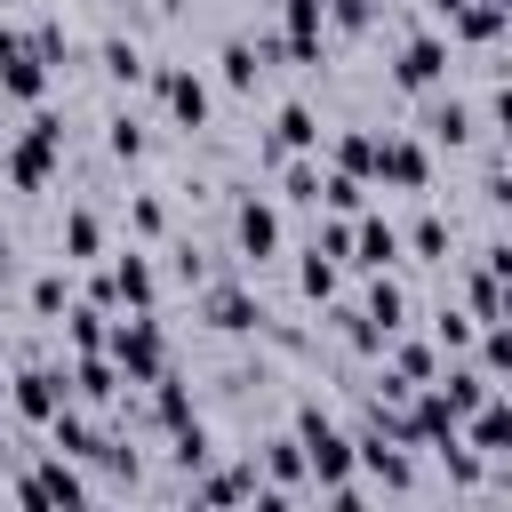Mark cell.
<instances>
[{
	"mask_svg": "<svg viewBox=\"0 0 512 512\" xmlns=\"http://www.w3.org/2000/svg\"><path fill=\"white\" fill-rule=\"evenodd\" d=\"M296 448H304V480H312V488H328L336 504H360V480H352V432H336L320 400H296Z\"/></svg>",
	"mask_w": 512,
	"mask_h": 512,
	"instance_id": "1",
	"label": "cell"
},
{
	"mask_svg": "<svg viewBox=\"0 0 512 512\" xmlns=\"http://www.w3.org/2000/svg\"><path fill=\"white\" fill-rule=\"evenodd\" d=\"M104 352H112V368H120L128 384L168 376V336H160V320H152V312H136V320H120V328H104Z\"/></svg>",
	"mask_w": 512,
	"mask_h": 512,
	"instance_id": "2",
	"label": "cell"
},
{
	"mask_svg": "<svg viewBox=\"0 0 512 512\" xmlns=\"http://www.w3.org/2000/svg\"><path fill=\"white\" fill-rule=\"evenodd\" d=\"M56 152H64V120H56V112H32V136L8 144V176H16L24 192H40V184L56 176Z\"/></svg>",
	"mask_w": 512,
	"mask_h": 512,
	"instance_id": "3",
	"label": "cell"
},
{
	"mask_svg": "<svg viewBox=\"0 0 512 512\" xmlns=\"http://www.w3.org/2000/svg\"><path fill=\"white\" fill-rule=\"evenodd\" d=\"M64 400H72V376H64V368H16L0 408H8V416H24V424H48Z\"/></svg>",
	"mask_w": 512,
	"mask_h": 512,
	"instance_id": "4",
	"label": "cell"
},
{
	"mask_svg": "<svg viewBox=\"0 0 512 512\" xmlns=\"http://www.w3.org/2000/svg\"><path fill=\"white\" fill-rule=\"evenodd\" d=\"M8 496H16V504H88V480H80L72 456H40Z\"/></svg>",
	"mask_w": 512,
	"mask_h": 512,
	"instance_id": "5",
	"label": "cell"
},
{
	"mask_svg": "<svg viewBox=\"0 0 512 512\" xmlns=\"http://www.w3.org/2000/svg\"><path fill=\"white\" fill-rule=\"evenodd\" d=\"M392 80H400V88H416V96H424V88H440V80H448V32H408V40H400V56H392Z\"/></svg>",
	"mask_w": 512,
	"mask_h": 512,
	"instance_id": "6",
	"label": "cell"
},
{
	"mask_svg": "<svg viewBox=\"0 0 512 512\" xmlns=\"http://www.w3.org/2000/svg\"><path fill=\"white\" fill-rule=\"evenodd\" d=\"M152 88H160V104H168L176 128H208V80H200L192 64H160Z\"/></svg>",
	"mask_w": 512,
	"mask_h": 512,
	"instance_id": "7",
	"label": "cell"
},
{
	"mask_svg": "<svg viewBox=\"0 0 512 512\" xmlns=\"http://www.w3.org/2000/svg\"><path fill=\"white\" fill-rule=\"evenodd\" d=\"M152 296H160V280H152V264L128 248V256H112V272L88 288V304H136V312H152Z\"/></svg>",
	"mask_w": 512,
	"mask_h": 512,
	"instance_id": "8",
	"label": "cell"
},
{
	"mask_svg": "<svg viewBox=\"0 0 512 512\" xmlns=\"http://www.w3.org/2000/svg\"><path fill=\"white\" fill-rule=\"evenodd\" d=\"M376 176L400 184V192H424L432 184V152L416 136H376Z\"/></svg>",
	"mask_w": 512,
	"mask_h": 512,
	"instance_id": "9",
	"label": "cell"
},
{
	"mask_svg": "<svg viewBox=\"0 0 512 512\" xmlns=\"http://www.w3.org/2000/svg\"><path fill=\"white\" fill-rule=\"evenodd\" d=\"M232 240H240L248 264H272V256H280V208H272V200H240V208H232Z\"/></svg>",
	"mask_w": 512,
	"mask_h": 512,
	"instance_id": "10",
	"label": "cell"
},
{
	"mask_svg": "<svg viewBox=\"0 0 512 512\" xmlns=\"http://www.w3.org/2000/svg\"><path fill=\"white\" fill-rule=\"evenodd\" d=\"M200 312H208V328H224V336H248V328H264V304H256L240 280H208Z\"/></svg>",
	"mask_w": 512,
	"mask_h": 512,
	"instance_id": "11",
	"label": "cell"
},
{
	"mask_svg": "<svg viewBox=\"0 0 512 512\" xmlns=\"http://www.w3.org/2000/svg\"><path fill=\"white\" fill-rule=\"evenodd\" d=\"M320 40H328V16H320V0H280V56H296V64H320Z\"/></svg>",
	"mask_w": 512,
	"mask_h": 512,
	"instance_id": "12",
	"label": "cell"
},
{
	"mask_svg": "<svg viewBox=\"0 0 512 512\" xmlns=\"http://www.w3.org/2000/svg\"><path fill=\"white\" fill-rule=\"evenodd\" d=\"M256 480H264V504H280V496L312 488V480H304V448H296V432H288V440H264V456H256Z\"/></svg>",
	"mask_w": 512,
	"mask_h": 512,
	"instance_id": "13",
	"label": "cell"
},
{
	"mask_svg": "<svg viewBox=\"0 0 512 512\" xmlns=\"http://www.w3.org/2000/svg\"><path fill=\"white\" fill-rule=\"evenodd\" d=\"M280 152H320V112H312V104H280V112H272L264 160H280Z\"/></svg>",
	"mask_w": 512,
	"mask_h": 512,
	"instance_id": "14",
	"label": "cell"
},
{
	"mask_svg": "<svg viewBox=\"0 0 512 512\" xmlns=\"http://www.w3.org/2000/svg\"><path fill=\"white\" fill-rule=\"evenodd\" d=\"M392 256H400V232H392L384 216H368V208H360V224H352V256H344V264H368V272H384Z\"/></svg>",
	"mask_w": 512,
	"mask_h": 512,
	"instance_id": "15",
	"label": "cell"
},
{
	"mask_svg": "<svg viewBox=\"0 0 512 512\" xmlns=\"http://www.w3.org/2000/svg\"><path fill=\"white\" fill-rule=\"evenodd\" d=\"M192 496L200 504H264V480H256V464H224V472H208V480H192Z\"/></svg>",
	"mask_w": 512,
	"mask_h": 512,
	"instance_id": "16",
	"label": "cell"
},
{
	"mask_svg": "<svg viewBox=\"0 0 512 512\" xmlns=\"http://www.w3.org/2000/svg\"><path fill=\"white\" fill-rule=\"evenodd\" d=\"M216 64H224V88H256V80L272 72L256 40H224V56H216Z\"/></svg>",
	"mask_w": 512,
	"mask_h": 512,
	"instance_id": "17",
	"label": "cell"
},
{
	"mask_svg": "<svg viewBox=\"0 0 512 512\" xmlns=\"http://www.w3.org/2000/svg\"><path fill=\"white\" fill-rule=\"evenodd\" d=\"M88 256H104V224H96V208H72L64 216V264H88Z\"/></svg>",
	"mask_w": 512,
	"mask_h": 512,
	"instance_id": "18",
	"label": "cell"
},
{
	"mask_svg": "<svg viewBox=\"0 0 512 512\" xmlns=\"http://www.w3.org/2000/svg\"><path fill=\"white\" fill-rule=\"evenodd\" d=\"M400 320H408V296H400L392 280H376V288H368V312H360V328H376V336H400Z\"/></svg>",
	"mask_w": 512,
	"mask_h": 512,
	"instance_id": "19",
	"label": "cell"
},
{
	"mask_svg": "<svg viewBox=\"0 0 512 512\" xmlns=\"http://www.w3.org/2000/svg\"><path fill=\"white\" fill-rule=\"evenodd\" d=\"M56 320H64V344L72 352H104V304H64Z\"/></svg>",
	"mask_w": 512,
	"mask_h": 512,
	"instance_id": "20",
	"label": "cell"
},
{
	"mask_svg": "<svg viewBox=\"0 0 512 512\" xmlns=\"http://www.w3.org/2000/svg\"><path fill=\"white\" fill-rule=\"evenodd\" d=\"M424 136H432V144H472V104H456V96L432 104V112H424Z\"/></svg>",
	"mask_w": 512,
	"mask_h": 512,
	"instance_id": "21",
	"label": "cell"
},
{
	"mask_svg": "<svg viewBox=\"0 0 512 512\" xmlns=\"http://www.w3.org/2000/svg\"><path fill=\"white\" fill-rule=\"evenodd\" d=\"M280 160H288V168H280L288 200H296V208H312V200H320V160H312V152H280Z\"/></svg>",
	"mask_w": 512,
	"mask_h": 512,
	"instance_id": "22",
	"label": "cell"
},
{
	"mask_svg": "<svg viewBox=\"0 0 512 512\" xmlns=\"http://www.w3.org/2000/svg\"><path fill=\"white\" fill-rule=\"evenodd\" d=\"M104 144H112V160H144V152H152V136H144V120H136V112H112Z\"/></svg>",
	"mask_w": 512,
	"mask_h": 512,
	"instance_id": "23",
	"label": "cell"
},
{
	"mask_svg": "<svg viewBox=\"0 0 512 512\" xmlns=\"http://www.w3.org/2000/svg\"><path fill=\"white\" fill-rule=\"evenodd\" d=\"M384 344H392V336H384ZM392 376L432 384V376H440V352H432V344H392Z\"/></svg>",
	"mask_w": 512,
	"mask_h": 512,
	"instance_id": "24",
	"label": "cell"
},
{
	"mask_svg": "<svg viewBox=\"0 0 512 512\" xmlns=\"http://www.w3.org/2000/svg\"><path fill=\"white\" fill-rule=\"evenodd\" d=\"M328 160H336L344 176H376V136H336Z\"/></svg>",
	"mask_w": 512,
	"mask_h": 512,
	"instance_id": "25",
	"label": "cell"
},
{
	"mask_svg": "<svg viewBox=\"0 0 512 512\" xmlns=\"http://www.w3.org/2000/svg\"><path fill=\"white\" fill-rule=\"evenodd\" d=\"M296 288H304L312 304H328V296H336V256H320V248H304V272H296Z\"/></svg>",
	"mask_w": 512,
	"mask_h": 512,
	"instance_id": "26",
	"label": "cell"
},
{
	"mask_svg": "<svg viewBox=\"0 0 512 512\" xmlns=\"http://www.w3.org/2000/svg\"><path fill=\"white\" fill-rule=\"evenodd\" d=\"M104 72H112L120 88H136V80H144V48H136V40H104Z\"/></svg>",
	"mask_w": 512,
	"mask_h": 512,
	"instance_id": "27",
	"label": "cell"
},
{
	"mask_svg": "<svg viewBox=\"0 0 512 512\" xmlns=\"http://www.w3.org/2000/svg\"><path fill=\"white\" fill-rule=\"evenodd\" d=\"M472 328H480L472 312H448V304L432 312V336H440V352H472Z\"/></svg>",
	"mask_w": 512,
	"mask_h": 512,
	"instance_id": "28",
	"label": "cell"
},
{
	"mask_svg": "<svg viewBox=\"0 0 512 512\" xmlns=\"http://www.w3.org/2000/svg\"><path fill=\"white\" fill-rule=\"evenodd\" d=\"M128 224H136L144 240H160V232H168V200H160V192H136V200H128Z\"/></svg>",
	"mask_w": 512,
	"mask_h": 512,
	"instance_id": "29",
	"label": "cell"
},
{
	"mask_svg": "<svg viewBox=\"0 0 512 512\" xmlns=\"http://www.w3.org/2000/svg\"><path fill=\"white\" fill-rule=\"evenodd\" d=\"M64 304H72V280H64V272H40V280H32V312H40V320H56Z\"/></svg>",
	"mask_w": 512,
	"mask_h": 512,
	"instance_id": "30",
	"label": "cell"
},
{
	"mask_svg": "<svg viewBox=\"0 0 512 512\" xmlns=\"http://www.w3.org/2000/svg\"><path fill=\"white\" fill-rule=\"evenodd\" d=\"M400 248H416V256H448V224H440V216H416Z\"/></svg>",
	"mask_w": 512,
	"mask_h": 512,
	"instance_id": "31",
	"label": "cell"
},
{
	"mask_svg": "<svg viewBox=\"0 0 512 512\" xmlns=\"http://www.w3.org/2000/svg\"><path fill=\"white\" fill-rule=\"evenodd\" d=\"M424 8H432V16H440V24H448V16H456V8H464V0H424Z\"/></svg>",
	"mask_w": 512,
	"mask_h": 512,
	"instance_id": "32",
	"label": "cell"
},
{
	"mask_svg": "<svg viewBox=\"0 0 512 512\" xmlns=\"http://www.w3.org/2000/svg\"><path fill=\"white\" fill-rule=\"evenodd\" d=\"M0 400H8V376H0Z\"/></svg>",
	"mask_w": 512,
	"mask_h": 512,
	"instance_id": "33",
	"label": "cell"
}]
</instances>
